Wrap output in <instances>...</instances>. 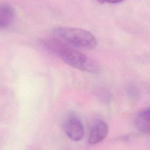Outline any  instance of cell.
I'll use <instances>...</instances> for the list:
<instances>
[{"mask_svg":"<svg viewBox=\"0 0 150 150\" xmlns=\"http://www.w3.org/2000/svg\"><path fill=\"white\" fill-rule=\"evenodd\" d=\"M135 126L144 134H150V108L139 112L135 119Z\"/></svg>","mask_w":150,"mask_h":150,"instance_id":"5b68a950","label":"cell"},{"mask_svg":"<svg viewBox=\"0 0 150 150\" xmlns=\"http://www.w3.org/2000/svg\"><path fill=\"white\" fill-rule=\"evenodd\" d=\"M64 131L67 136L73 141H80L84 135V127L81 121L74 115L69 116L65 121Z\"/></svg>","mask_w":150,"mask_h":150,"instance_id":"3957f363","label":"cell"},{"mask_svg":"<svg viewBox=\"0 0 150 150\" xmlns=\"http://www.w3.org/2000/svg\"><path fill=\"white\" fill-rule=\"evenodd\" d=\"M42 43L47 50L72 67L90 73H97L100 70V65L95 60L71 48L57 38L43 39Z\"/></svg>","mask_w":150,"mask_h":150,"instance_id":"6da1fadb","label":"cell"},{"mask_svg":"<svg viewBox=\"0 0 150 150\" xmlns=\"http://www.w3.org/2000/svg\"><path fill=\"white\" fill-rule=\"evenodd\" d=\"M54 34L58 39L76 47L92 49L97 45L95 36L91 32L83 29L58 27L54 29Z\"/></svg>","mask_w":150,"mask_h":150,"instance_id":"7a4b0ae2","label":"cell"},{"mask_svg":"<svg viewBox=\"0 0 150 150\" xmlns=\"http://www.w3.org/2000/svg\"><path fill=\"white\" fill-rule=\"evenodd\" d=\"M15 16L14 9L9 5H0V29L9 26L12 22Z\"/></svg>","mask_w":150,"mask_h":150,"instance_id":"8992f818","label":"cell"},{"mask_svg":"<svg viewBox=\"0 0 150 150\" xmlns=\"http://www.w3.org/2000/svg\"><path fill=\"white\" fill-rule=\"evenodd\" d=\"M108 133V126L102 121L95 123L89 133L88 142L91 145H94L103 141Z\"/></svg>","mask_w":150,"mask_h":150,"instance_id":"277c9868","label":"cell"},{"mask_svg":"<svg viewBox=\"0 0 150 150\" xmlns=\"http://www.w3.org/2000/svg\"><path fill=\"white\" fill-rule=\"evenodd\" d=\"M99 3H108V4H117L122 2L124 0H97Z\"/></svg>","mask_w":150,"mask_h":150,"instance_id":"52a82bcc","label":"cell"}]
</instances>
